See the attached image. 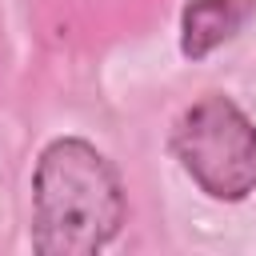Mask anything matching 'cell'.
Returning <instances> with one entry per match:
<instances>
[{
    "label": "cell",
    "instance_id": "cell-1",
    "mask_svg": "<svg viewBox=\"0 0 256 256\" xmlns=\"http://www.w3.org/2000/svg\"><path fill=\"white\" fill-rule=\"evenodd\" d=\"M124 224V184L112 160L80 136L52 140L32 172V248L92 256Z\"/></svg>",
    "mask_w": 256,
    "mask_h": 256
},
{
    "label": "cell",
    "instance_id": "cell-2",
    "mask_svg": "<svg viewBox=\"0 0 256 256\" xmlns=\"http://www.w3.org/2000/svg\"><path fill=\"white\" fill-rule=\"evenodd\" d=\"M172 152L212 200H244L256 188V124L220 92L180 112Z\"/></svg>",
    "mask_w": 256,
    "mask_h": 256
},
{
    "label": "cell",
    "instance_id": "cell-3",
    "mask_svg": "<svg viewBox=\"0 0 256 256\" xmlns=\"http://www.w3.org/2000/svg\"><path fill=\"white\" fill-rule=\"evenodd\" d=\"M252 4L256 0H188L180 16V52L204 60L212 48H220L248 24Z\"/></svg>",
    "mask_w": 256,
    "mask_h": 256
}]
</instances>
